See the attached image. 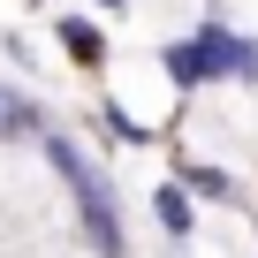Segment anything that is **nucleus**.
I'll list each match as a JSON object with an SVG mask.
<instances>
[{
	"label": "nucleus",
	"mask_w": 258,
	"mask_h": 258,
	"mask_svg": "<svg viewBox=\"0 0 258 258\" xmlns=\"http://www.w3.org/2000/svg\"><path fill=\"white\" fill-rule=\"evenodd\" d=\"M53 167H61V175L76 182V198H84V220H91V235H99V250H121V235H114V198H106V182H99V175L84 167V152L53 137Z\"/></svg>",
	"instance_id": "1"
},
{
	"label": "nucleus",
	"mask_w": 258,
	"mask_h": 258,
	"mask_svg": "<svg viewBox=\"0 0 258 258\" xmlns=\"http://www.w3.org/2000/svg\"><path fill=\"white\" fill-rule=\"evenodd\" d=\"M190 46L205 53V76H258V46L243 31H228V23H205Z\"/></svg>",
	"instance_id": "2"
},
{
	"label": "nucleus",
	"mask_w": 258,
	"mask_h": 258,
	"mask_svg": "<svg viewBox=\"0 0 258 258\" xmlns=\"http://www.w3.org/2000/svg\"><path fill=\"white\" fill-rule=\"evenodd\" d=\"M53 38L69 46V61H91V69H99V53H106V38H99L84 16H61V31H53Z\"/></svg>",
	"instance_id": "3"
},
{
	"label": "nucleus",
	"mask_w": 258,
	"mask_h": 258,
	"mask_svg": "<svg viewBox=\"0 0 258 258\" xmlns=\"http://www.w3.org/2000/svg\"><path fill=\"white\" fill-rule=\"evenodd\" d=\"M152 213H160V228H167V235H190V228H198V220H190V198H182L175 182L152 198Z\"/></svg>",
	"instance_id": "4"
},
{
	"label": "nucleus",
	"mask_w": 258,
	"mask_h": 258,
	"mask_svg": "<svg viewBox=\"0 0 258 258\" xmlns=\"http://www.w3.org/2000/svg\"><path fill=\"white\" fill-rule=\"evenodd\" d=\"M167 76L175 84H205V53L198 46H167Z\"/></svg>",
	"instance_id": "5"
},
{
	"label": "nucleus",
	"mask_w": 258,
	"mask_h": 258,
	"mask_svg": "<svg viewBox=\"0 0 258 258\" xmlns=\"http://www.w3.org/2000/svg\"><path fill=\"white\" fill-rule=\"evenodd\" d=\"M190 190H213V198H228V175H220V167H190Z\"/></svg>",
	"instance_id": "6"
},
{
	"label": "nucleus",
	"mask_w": 258,
	"mask_h": 258,
	"mask_svg": "<svg viewBox=\"0 0 258 258\" xmlns=\"http://www.w3.org/2000/svg\"><path fill=\"white\" fill-rule=\"evenodd\" d=\"M106 8H121V0H106Z\"/></svg>",
	"instance_id": "7"
}]
</instances>
